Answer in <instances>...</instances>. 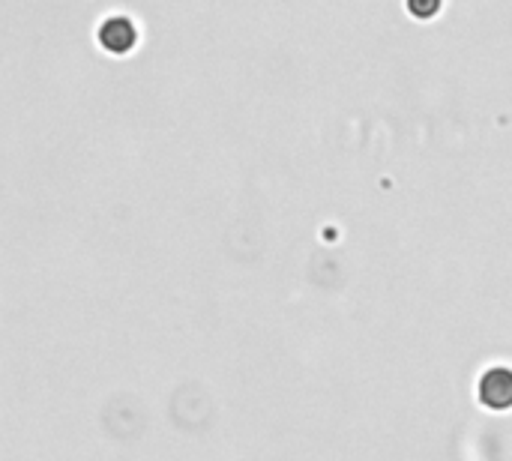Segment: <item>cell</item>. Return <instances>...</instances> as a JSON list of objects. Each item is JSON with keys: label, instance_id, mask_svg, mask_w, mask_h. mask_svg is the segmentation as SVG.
<instances>
[{"label": "cell", "instance_id": "1", "mask_svg": "<svg viewBox=\"0 0 512 461\" xmlns=\"http://www.w3.org/2000/svg\"><path fill=\"white\" fill-rule=\"evenodd\" d=\"M480 402L492 411H507L512 408V369L507 366H492L480 378Z\"/></svg>", "mask_w": 512, "mask_h": 461}, {"label": "cell", "instance_id": "2", "mask_svg": "<svg viewBox=\"0 0 512 461\" xmlns=\"http://www.w3.org/2000/svg\"><path fill=\"white\" fill-rule=\"evenodd\" d=\"M135 24L126 18V15H108L102 24H99V42L114 51V54H123L135 45Z\"/></svg>", "mask_w": 512, "mask_h": 461}]
</instances>
